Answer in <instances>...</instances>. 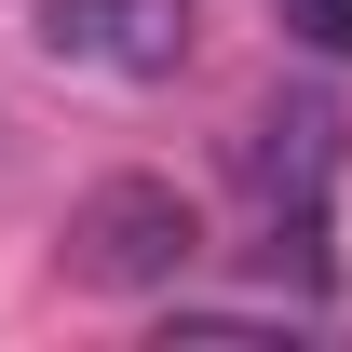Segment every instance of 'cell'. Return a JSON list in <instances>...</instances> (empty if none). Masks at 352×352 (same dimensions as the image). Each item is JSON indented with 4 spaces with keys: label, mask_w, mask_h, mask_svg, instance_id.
<instances>
[{
    "label": "cell",
    "mask_w": 352,
    "mask_h": 352,
    "mask_svg": "<svg viewBox=\"0 0 352 352\" xmlns=\"http://www.w3.org/2000/svg\"><path fill=\"white\" fill-rule=\"evenodd\" d=\"M68 285L95 298H176L190 271H204V204L176 190V176H95L82 204H68Z\"/></svg>",
    "instance_id": "6da1fadb"
},
{
    "label": "cell",
    "mask_w": 352,
    "mask_h": 352,
    "mask_svg": "<svg viewBox=\"0 0 352 352\" xmlns=\"http://www.w3.org/2000/svg\"><path fill=\"white\" fill-rule=\"evenodd\" d=\"M41 54L95 82H176L204 54V0H41Z\"/></svg>",
    "instance_id": "3957f363"
},
{
    "label": "cell",
    "mask_w": 352,
    "mask_h": 352,
    "mask_svg": "<svg viewBox=\"0 0 352 352\" xmlns=\"http://www.w3.org/2000/svg\"><path fill=\"white\" fill-rule=\"evenodd\" d=\"M339 163H352V122H339L325 82H271L258 109H244V135H230V176H244L258 217H311V204L339 190Z\"/></svg>",
    "instance_id": "7a4b0ae2"
}]
</instances>
